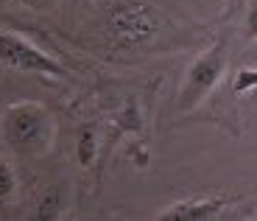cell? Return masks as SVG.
<instances>
[{
  "label": "cell",
  "mask_w": 257,
  "mask_h": 221,
  "mask_svg": "<svg viewBox=\"0 0 257 221\" xmlns=\"http://www.w3.org/2000/svg\"><path fill=\"white\" fill-rule=\"evenodd\" d=\"M165 17L146 0H115L103 17V37L112 48H137L151 45L165 31Z\"/></svg>",
  "instance_id": "1"
},
{
  "label": "cell",
  "mask_w": 257,
  "mask_h": 221,
  "mask_svg": "<svg viewBox=\"0 0 257 221\" xmlns=\"http://www.w3.org/2000/svg\"><path fill=\"white\" fill-rule=\"evenodd\" d=\"M0 129H3V137H6V143L12 146L14 151L34 154V151H42L51 143L53 118L42 104L20 101V104H12L3 112Z\"/></svg>",
  "instance_id": "2"
},
{
  "label": "cell",
  "mask_w": 257,
  "mask_h": 221,
  "mask_svg": "<svg viewBox=\"0 0 257 221\" xmlns=\"http://www.w3.org/2000/svg\"><path fill=\"white\" fill-rule=\"evenodd\" d=\"M226 65H229L226 42L224 39H215V42L190 65V70H187V78H185L182 92H179V109L182 112L196 109V106L218 87V81L226 73Z\"/></svg>",
  "instance_id": "3"
},
{
  "label": "cell",
  "mask_w": 257,
  "mask_h": 221,
  "mask_svg": "<svg viewBox=\"0 0 257 221\" xmlns=\"http://www.w3.org/2000/svg\"><path fill=\"white\" fill-rule=\"evenodd\" d=\"M0 65L14 67L26 73H45V76H67L62 65L53 56H48L42 48L26 42L17 34L0 31Z\"/></svg>",
  "instance_id": "4"
},
{
  "label": "cell",
  "mask_w": 257,
  "mask_h": 221,
  "mask_svg": "<svg viewBox=\"0 0 257 221\" xmlns=\"http://www.w3.org/2000/svg\"><path fill=\"white\" fill-rule=\"evenodd\" d=\"M226 204H229L226 196H196V199H182V202L171 204L157 218L160 221H212L218 218Z\"/></svg>",
  "instance_id": "5"
},
{
  "label": "cell",
  "mask_w": 257,
  "mask_h": 221,
  "mask_svg": "<svg viewBox=\"0 0 257 221\" xmlns=\"http://www.w3.org/2000/svg\"><path fill=\"white\" fill-rule=\"evenodd\" d=\"M78 163L81 165H90L92 160H95V151H98V137H95V129L92 126H84L81 132H78Z\"/></svg>",
  "instance_id": "6"
},
{
  "label": "cell",
  "mask_w": 257,
  "mask_h": 221,
  "mask_svg": "<svg viewBox=\"0 0 257 221\" xmlns=\"http://www.w3.org/2000/svg\"><path fill=\"white\" fill-rule=\"evenodd\" d=\"M232 92L238 98L249 95V92H257V67H243L235 76V84H232Z\"/></svg>",
  "instance_id": "7"
},
{
  "label": "cell",
  "mask_w": 257,
  "mask_h": 221,
  "mask_svg": "<svg viewBox=\"0 0 257 221\" xmlns=\"http://www.w3.org/2000/svg\"><path fill=\"white\" fill-rule=\"evenodd\" d=\"M14 188H17V174L6 160H0V204H9V199L14 196Z\"/></svg>",
  "instance_id": "8"
},
{
  "label": "cell",
  "mask_w": 257,
  "mask_h": 221,
  "mask_svg": "<svg viewBox=\"0 0 257 221\" xmlns=\"http://www.w3.org/2000/svg\"><path fill=\"white\" fill-rule=\"evenodd\" d=\"M56 202H59V193H56V190H51V193L42 199V207L37 210V215H39V218H56V215H59V204Z\"/></svg>",
  "instance_id": "9"
},
{
  "label": "cell",
  "mask_w": 257,
  "mask_h": 221,
  "mask_svg": "<svg viewBox=\"0 0 257 221\" xmlns=\"http://www.w3.org/2000/svg\"><path fill=\"white\" fill-rule=\"evenodd\" d=\"M246 37L257 39V0L246 3Z\"/></svg>",
  "instance_id": "10"
},
{
  "label": "cell",
  "mask_w": 257,
  "mask_h": 221,
  "mask_svg": "<svg viewBox=\"0 0 257 221\" xmlns=\"http://www.w3.org/2000/svg\"><path fill=\"white\" fill-rule=\"evenodd\" d=\"M23 6H42V3H48V0H20Z\"/></svg>",
  "instance_id": "11"
}]
</instances>
